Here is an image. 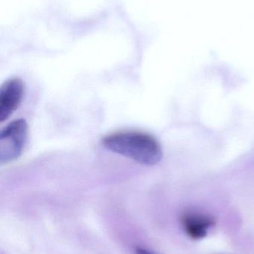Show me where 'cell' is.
Returning <instances> with one entry per match:
<instances>
[{"mask_svg": "<svg viewBox=\"0 0 254 254\" xmlns=\"http://www.w3.org/2000/svg\"><path fill=\"white\" fill-rule=\"evenodd\" d=\"M25 85L22 79L11 77L0 89V122L8 119L17 110L23 99Z\"/></svg>", "mask_w": 254, "mask_h": 254, "instance_id": "cell-3", "label": "cell"}, {"mask_svg": "<svg viewBox=\"0 0 254 254\" xmlns=\"http://www.w3.org/2000/svg\"><path fill=\"white\" fill-rule=\"evenodd\" d=\"M26 121L16 119L0 132V164H7L17 159L23 152L28 138Z\"/></svg>", "mask_w": 254, "mask_h": 254, "instance_id": "cell-2", "label": "cell"}, {"mask_svg": "<svg viewBox=\"0 0 254 254\" xmlns=\"http://www.w3.org/2000/svg\"><path fill=\"white\" fill-rule=\"evenodd\" d=\"M106 149L144 165L158 164L162 159L159 142L151 134L137 131L111 133L102 138Z\"/></svg>", "mask_w": 254, "mask_h": 254, "instance_id": "cell-1", "label": "cell"}, {"mask_svg": "<svg viewBox=\"0 0 254 254\" xmlns=\"http://www.w3.org/2000/svg\"><path fill=\"white\" fill-rule=\"evenodd\" d=\"M136 254H156L150 251L146 250V249H143V248L137 247L135 249Z\"/></svg>", "mask_w": 254, "mask_h": 254, "instance_id": "cell-5", "label": "cell"}, {"mask_svg": "<svg viewBox=\"0 0 254 254\" xmlns=\"http://www.w3.org/2000/svg\"><path fill=\"white\" fill-rule=\"evenodd\" d=\"M182 224L186 234L194 240H200L207 235V229L214 225L211 217L201 214H184Z\"/></svg>", "mask_w": 254, "mask_h": 254, "instance_id": "cell-4", "label": "cell"}]
</instances>
